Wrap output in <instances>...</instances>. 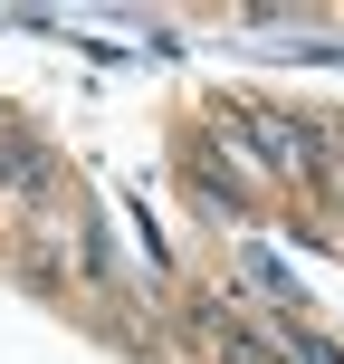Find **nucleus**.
<instances>
[{"instance_id": "1", "label": "nucleus", "mask_w": 344, "mask_h": 364, "mask_svg": "<svg viewBox=\"0 0 344 364\" xmlns=\"http://www.w3.org/2000/svg\"><path fill=\"white\" fill-rule=\"evenodd\" d=\"M182 326L201 336V364H296L277 336H258L249 316H230L220 297H192V307H182Z\"/></svg>"}, {"instance_id": "2", "label": "nucleus", "mask_w": 344, "mask_h": 364, "mask_svg": "<svg viewBox=\"0 0 344 364\" xmlns=\"http://www.w3.org/2000/svg\"><path fill=\"white\" fill-rule=\"evenodd\" d=\"M0 182H10V192H48V182H57L48 144H38V134H19V125H0Z\"/></svg>"}]
</instances>
